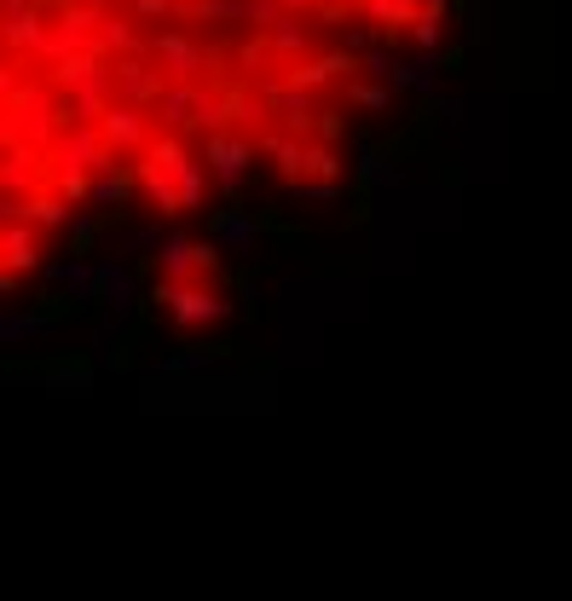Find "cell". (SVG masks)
I'll return each instance as SVG.
<instances>
[{"mask_svg":"<svg viewBox=\"0 0 572 601\" xmlns=\"http://www.w3.org/2000/svg\"><path fill=\"white\" fill-rule=\"evenodd\" d=\"M151 307L168 313L179 330H202V325H220L226 318V300L202 284H174V278H156L151 284Z\"/></svg>","mask_w":572,"mask_h":601,"instance_id":"obj_1","label":"cell"},{"mask_svg":"<svg viewBox=\"0 0 572 601\" xmlns=\"http://www.w3.org/2000/svg\"><path fill=\"white\" fill-rule=\"evenodd\" d=\"M405 30H411V42H417L422 52H440V35H445V17H440V12H417V17H411V24H405Z\"/></svg>","mask_w":572,"mask_h":601,"instance_id":"obj_20","label":"cell"},{"mask_svg":"<svg viewBox=\"0 0 572 601\" xmlns=\"http://www.w3.org/2000/svg\"><path fill=\"white\" fill-rule=\"evenodd\" d=\"M417 7H422V12H440V17H445V12H452V0H417Z\"/></svg>","mask_w":572,"mask_h":601,"instance_id":"obj_26","label":"cell"},{"mask_svg":"<svg viewBox=\"0 0 572 601\" xmlns=\"http://www.w3.org/2000/svg\"><path fill=\"white\" fill-rule=\"evenodd\" d=\"M359 7H364V17H371L376 30H405L422 12L417 0H359Z\"/></svg>","mask_w":572,"mask_h":601,"instance_id":"obj_18","label":"cell"},{"mask_svg":"<svg viewBox=\"0 0 572 601\" xmlns=\"http://www.w3.org/2000/svg\"><path fill=\"white\" fill-rule=\"evenodd\" d=\"M387 174H394V163H387L382 151H364L359 156V179H387Z\"/></svg>","mask_w":572,"mask_h":601,"instance_id":"obj_24","label":"cell"},{"mask_svg":"<svg viewBox=\"0 0 572 601\" xmlns=\"http://www.w3.org/2000/svg\"><path fill=\"white\" fill-rule=\"evenodd\" d=\"M162 370H174V376H186V370H202V353H186V358H168Z\"/></svg>","mask_w":572,"mask_h":601,"instance_id":"obj_25","label":"cell"},{"mask_svg":"<svg viewBox=\"0 0 572 601\" xmlns=\"http://www.w3.org/2000/svg\"><path fill=\"white\" fill-rule=\"evenodd\" d=\"M290 12H313V7H324V0H283Z\"/></svg>","mask_w":572,"mask_h":601,"instance_id":"obj_27","label":"cell"},{"mask_svg":"<svg viewBox=\"0 0 572 601\" xmlns=\"http://www.w3.org/2000/svg\"><path fill=\"white\" fill-rule=\"evenodd\" d=\"M47 151H52V174H58V168H75V174L116 168V156H110V145H105V128H98V122H65Z\"/></svg>","mask_w":572,"mask_h":601,"instance_id":"obj_2","label":"cell"},{"mask_svg":"<svg viewBox=\"0 0 572 601\" xmlns=\"http://www.w3.org/2000/svg\"><path fill=\"white\" fill-rule=\"evenodd\" d=\"M394 87L440 93V58H434V52H422V58H411V64H399V70H394Z\"/></svg>","mask_w":572,"mask_h":601,"instance_id":"obj_17","label":"cell"},{"mask_svg":"<svg viewBox=\"0 0 572 601\" xmlns=\"http://www.w3.org/2000/svg\"><path fill=\"white\" fill-rule=\"evenodd\" d=\"M7 7H35V0H7Z\"/></svg>","mask_w":572,"mask_h":601,"instance_id":"obj_29","label":"cell"},{"mask_svg":"<svg viewBox=\"0 0 572 601\" xmlns=\"http://www.w3.org/2000/svg\"><path fill=\"white\" fill-rule=\"evenodd\" d=\"M156 267H162V278H174V284H191L197 272L220 267V244L214 237H202V244H191V237H168L162 255H156Z\"/></svg>","mask_w":572,"mask_h":601,"instance_id":"obj_6","label":"cell"},{"mask_svg":"<svg viewBox=\"0 0 572 601\" xmlns=\"http://www.w3.org/2000/svg\"><path fill=\"white\" fill-rule=\"evenodd\" d=\"M272 52L278 58H301L306 52V30L295 24V12H283L278 24H272Z\"/></svg>","mask_w":572,"mask_h":601,"instance_id":"obj_19","label":"cell"},{"mask_svg":"<svg viewBox=\"0 0 572 601\" xmlns=\"http://www.w3.org/2000/svg\"><path fill=\"white\" fill-rule=\"evenodd\" d=\"M174 179H179V197H186V214H191V209H202V203H209V179H214L209 156H191V163L179 168Z\"/></svg>","mask_w":572,"mask_h":601,"instance_id":"obj_16","label":"cell"},{"mask_svg":"<svg viewBox=\"0 0 572 601\" xmlns=\"http://www.w3.org/2000/svg\"><path fill=\"white\" fill-rule=\"evenodd\" d=\"M347 98H353V105H364V110H382V105H387V87H382V82H353V87H347Z\"/></svg>","mask_w":572,"mask_h":601,"instance_id":"obj_22","label":"cell"},{"mask_svg":"<svg viewBox=\"0 0 572 601\" xmlns=\"http://www.w3.org/2000/svg\"><path fill=\"white\" fill-rule=\"evenodd\" d=\"M306 174H341L336 151H330V139H324V145H313V151H306Z\"/></svg>","mask_w":572,"mask_h":601,"instance_id":"obj_23","label":"cell"},{"mask_svg":"<svg viewBox=\"0 0 572 601\" xmlns=\"http://www.w3.org/2000/svg\"><path fill=\"white\" fill-rule=\"evenodd\" d=\"M47 278H52V284L58 290H70L75 300H98V267H87V260H52V267H47Z\"/></svg>","mask_w":572,"mask_h":601,"instance_id":"obj_13","label":"cell"},{"mask_svg":"<svg viewBox=\"0 0 572 601\" xmlns=\"http://www.w3.org/2000/svg\"><path fill=\"white\" fill-rule=\"evenodd\" d=\"M202 110H209V87H202V82H168L162 98H156V116L174 133L179 128H202Z\"/></svg>","mask_w":572,"mask_h":601,"instance_id":"obj_7","label":"cell"},{"mask_svg":"<svg viewBox=\"0 0 572 601\" xmlns=\"http://www.w3.org/2000/svg\"><path fill=\"white\" fill-rule=\"evenodd\" d=\"M7 255V272H35L40 260V226H30V220H7V244H0Z\"/></svg>","mask_w":572,"mask_h":601,"instance_id":"obj_11","label":"cell"},{"mask_svg":"<svg viewBox=\"0 0 572 601\" xmlns=\"http://www.w3.org/2000/svg\"><path fill=\"white\" fill-rule=\"evenodd\" d=\"M202 156H209V168H214L220 186L237 191L243 179H249V168H255V139H249V133H232V128H214V133H209V151H202Z\"/></svg>","mask_w":572,"mask_h":601,"instance_id":"obj_5","label":"cell"},{"mask_svg":"<svg viewBox=\"0 0 572 601\" xmlns=\"http://www.w3.org/2000/svg\"><path fill=\"white\" fill-rule=\"evenodd\" d=\"M394 70H399V58L394 52H364V75H376V82H387V87H394Z\"/></svg>","mask_w":572,"mask_h":601,"instance_id":"obj_21","label":"cell"},{"mask_svg":"<svg viewBox=\"0 0 572 601\" xmlns=\"http://www.w3.org/2000/svg\"><path fill=\"white\" fill-rule=\"evenodd\" d=\"M133 186H139V179L116 174V168H98V174H93V197H87V203H93V209H105V214H121V203L133 197Z\"/></svg>","mask_w":572,"mask_h":601,"instance_id":"obj_15","label":"cell"},{"mask_svg":"<svg viewBox=\"0 0 572 601\" xmlns=\"http://www.w3.org/2000/svg\"><path fill=\"white\" fill-rule=\"evenodd\" d=\"M255 214L249 209H220L214 220H209V237L220 249H255Z\"/></svg>","mask_w":572,"mask_h":601,"instance_id":"obj_12","label":"cell"},{"mask_svg":"<svg viewBox=\"0 0 572 601\" xmlns=\"http://www.w3.org/2000/svg\"><path fill=\"white\" fill-rule=\"evenodd\" d=\"M81 7H93V12H110V7H116V0H81Z\"/></svg>","mask_w":572,"mask_h":601,"instance_id":"obj_28","label":"cell"},{"mask_svg":"<svg viewBox=\"0 0 572 601\" xmlns=\"http://www.w3.org/2000/svg\"><path fill=\"white\" fill-rule=\"evenodd\" d=\"M133 179H139V197H145V203H156L162 214H186V197H179L174 174H162L151 163H133Z\"/></svg>","mask_w":572,"mask_h":601,"instance_id":"obj_10","label":"cell"},{"mask_svg":"<svg viewBox=\"0 0 572 601\" xmlns=\"http://www.w3.org/2000/svg\"><path fill=\"white\" fill-rule=\"evenodd\" d=\"M98 128H105V145H110L116 163H139V156L151 151V105L116 98V105L98 116Z\"/></svg>","mask_w":572,"mask_h":601,"instance_id":"obj_3","label":"cell"},{"mask_svg":"<svg viewBox=\"0 0 572 601\" xmlns=\"http://www.w3.org/2000/svg\"><path fill=\"white\" fill-rule=\"evenodd\" d=\"M162 87H168V75L156 70V58H151V64H145V58H121V64H116V98H133V105L156 110Z\"/></svg>","mask_w":572,"mask_h":601,"instance_id":"obj_8","label":"cell"},{"mask_svg":"<svg viewBox=\"0 0 572 601\" xmlns=\"http://www.w3.org/2000/svg\"><path fill=\"white\" fill-rule=\"evenodd\" d=\"M260 151L272 156V168H278L283 179H301V174H306V151H313V145H301V133L290 128V133H272V139H260Z\"/></svg>","mask_w":572,"mask_h":601,"instance_id":"obj_14","label":"cell"},{"mask_svg":"<svg viewBox=\"0 0 572 601\" xmlns=\"http://www.w3.org/2000/svg\"><path fill=\"white\" fill-rule=\"evenodd\" d=\"M98 300H105L110 325L121 330V325L133 318V307H139V284H133V272H128V267H116V260H105V267H98Z\"/></svg>","mask_w":572,"mask_h":601,"instance_id":"obj_9","label":"cell"},{"mask_svg":"<svg viewBox=\"0 0 572 601\" xmlns=\"http://www.w3.org/2000/svg\"><path fill=\"white\" fill-rule=\"evenodd\" d=\"M145 52L156 58V70L168 75V82H202V70L214 64V52H202L191 35H179V30H162L145 42Z\"/></svg>","mask_w":572,"mask_h":601,"instance_id":"obj_4","label":"cell"}]
</instances>
